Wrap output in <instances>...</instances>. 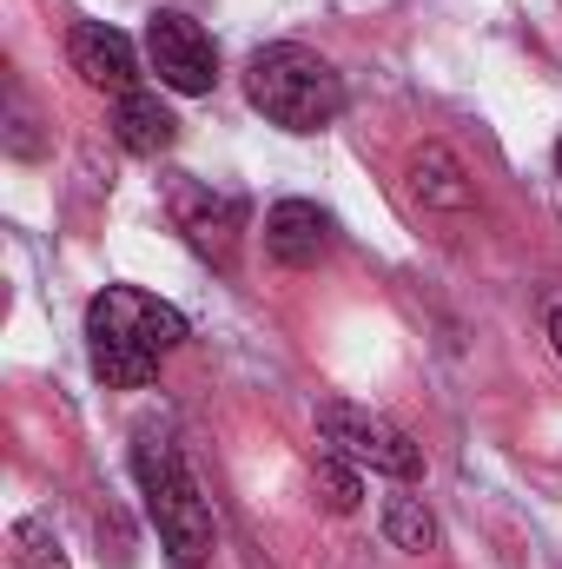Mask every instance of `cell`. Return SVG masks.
Returning a JSON list of instances; mask_svg holds the SVG:
<instances>
[{"label":"cell","mask_w":562,"mask_h":569,"mask_svg":"<svg viewBox=\"0 0 562 569\" xmlns=\"http://www.w3.org/2000/svg\"><path fill=\"white\" fill-rule=\"evenodd\" d=\"M179 345H185V318L140 284H107L87 305V351H93V371L113 391L152 385L159 358H172Z\"/></svg>","instance_id":"1"},{"label":"cell","mask_w":562,"mask_h":569,"mask_svg":"<svg viewBox=\"0 0 562 569\" xmlns=\"http://www.w3.org/2000/svg\"><path fill=\"white\" fill-rule=\"evenodd\" d=\"M133 477H140L145 517H152V530H159L165 557H172V563H185V569L205 563V557H212V543H219L212 503L199 497V483H192V470H185L179 443H172L159 425H145L140 437H133Z\"/></svg>","instance_id":"2"},{"label":"cell","mask_w":562,"mask_h":569,"mask_svg":"<svg viewBox=\"0 0 562 569\" xmlns=\"http://www.w3.org/2000/svg\"><path fill=\"white\" fill-rule=\"evenodd\" d=\"M245 100L284 133H324L344 113V80L324 53L298 40H272L245 60Z\"/></svg>","instance_id":"3"},{"label":"cell","mask_w":562,"mask_h":569,"mask_svg":"<svg viewBox=\"0 0 562 569\" xmlns=\"http://www.w3.org/2000/svg\"><path fill=\"white\" fill-rule=\"evenodd\" d=\"M318 430H324V443H331L344 463H358V470H371V477L411 483V477L423 470V450L391 425L384 411H364V405L331 398V405H318Z\"/></svg>","instance_id":"4"},{"label":"cell","mask_w":562,"mask_h":569,"mask_svg":"<svg viewBox=\"0 0 562 569\" xmlns=\"http://www.w3.org/2000/svg\"><path fill=\"white\" fill-rule=\"evenodd\" d=\"M145 60H152V73H159V87H172V93H185V100H199V93L219 87V47H212V33H205L192 13H179V7H165V13L145 20Z\"/></svg>","instance_id":"5"},{"label":"cell","mask_w":562,"mask_h":569,"mask_svg":"<svg viewBox=\"0 0 562 569\" xmlns=\"http://www.w3.org/2000/svg\"><path fill=\"white\" fill-rule=\"evenodd\" d=\"M67 67H73L87 87L113 93V100L140 87V47H133L120 27H107V20H80V27L67 33Z\"/></svg>","instance_id":"6"},{"label":"cell","mask_w":562,"mask_h":569,"mask_svg":"<svg viewBox=\"0 0 562 569\" xmlns=\"http://www.w3.org/2000/svg\"><path fill=\"white\" fill-rule=\"evenodd\" d=\"M172 212H179V232L192 239V252H199V259H212V266H232V246H239V226H245L239 199H225V192H205V186H185Z\"/></svg>","instance_id":"7"},{"label":"cell","mask_w":562,"mask_h":569,"mask_svg":"<svg viewBox=\"0 0 562 569\" xmlns=\"http://www.w3.org/2000/svg\"><path fill=\"white\" fill-rule=\"evenodd\" d=\"M324 246H331V219H324L311 199H279V206L265 212V252H272L279 266H318Z\"/></svg>","instance_id":"8"},{"label":"cell","mask_w":562,"mask_h":569,"mask_svg":"<svg viewBox=\"0 0 562 569\" xmlns=\"http://www.w3.org/2000/svg\"><path fill=\"white\" fill-rule=\"evenodd\" d=\"M113 140L127 146L133 159H159L165 146L179 140V120H172V107L159 100V93H145V87H133V93H120L113 100Z\"/></svg>","instance_id":"9"},{"label":"cell","mask_w":562,"mask_h":569,"mask_svg":"<svg viewBox=\"0 0 562 569\" xmlns=\"http://www.w3.org/2000/svg\"><path fill=\"white\" fill-rule=\"evenodd\" d=\"M411 192H418L423 206H436V212H463L476 199L470 179H463V166H456V152H443V146H423L418 159H411Z\"/></svg>","instance_id":"10"},{"label":"cell","mask_w":562,"mask_h":569,"mask_svg":"<svg viewBox=\"0 0 562 569\" xmlns=\"http://www.w3.org/2000/svg\"><path fill=\"white\" fill-rule=\"evenodd\" d=\"M358 477H364L358 463H344L338 450H324V457L311 463V497H318L331 517H351V510H358V490H364Z\"/></svg>","instance_id":"11"},{"label":"cell","mask_w":562,"mask_h":569,"mask_svg":"<svg viewBox=\"0 0 562 569\" xmlns=\"http://www.w3.org/2000/svg\"><path fill=\"white\" fill-rule=\"evenodd\" d=\"M384 537H391L398 550L423 557V550L436 543V523H430V510H423L418 497H391V503H384Z\"/></svg>","instance_id":"12"},{"label":"cell","mask_w":562,"mask_h":569,"mask_svg":"<svg viewBox=\"0 0 562 569\" xmlns=\"http://www.w3.org/2000/svg\"><path fill=\"white\" fill-rule=\"evenodd\" d=\"M13 563L20 569H67V550H60L53 523H40V517L13 523Z\"/></svg>","instance_id":"13"},{"label":"cell","mask_w":562,"mask_h":569,"mask_svg":"<svg viewBox=\"0 0 562 569\" xmlns=\"http://www.w3.org/2000/svg\"><path fill=\"white\" fill-rule=\"evenodd\" d=\"M550 345H556V351H562V305H556V311H550Z\"/></svg>","instance_id":"14"},{"label":"cell","mask_w":562,"mask_h":569,"mask_svg":"<svg viewBox=\"0 0 562 569\" xmlns=\"http://www.w3.org/2000/svg\"><path fill=\"white\" fill-rule=\"evenodd\" d=\"M556 172H562V140H556Z\"/></svg>","instance_id":"15"}]
</instances>
